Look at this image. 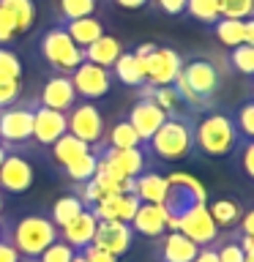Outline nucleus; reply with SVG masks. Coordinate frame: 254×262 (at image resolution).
<instances>
[{
  "instance_id": "obj_30",
  "label": "nucleus",
  "mask_w": 254,
  "mask_h": 262,
  "mask_svg": "<svg viewBox=\"0 0 254 262\" xmlns=\"http://www.w3.org/2000/svg\"><path fill=\"white\" fill-rule=\"evenodd\" d=\"M101 142L107 147H142V139H139V134L134 131V126L123 118L118 123H112L110 131H104V139Z\"/></svg>"
},
{
  "instance_id": "obj_20",
  "label": "nucleus",
  "mask_w": 254,
  "mask_h": 262,
  "mask_svg": "<svg viewBox=\"0 0 254 262\" xmlns=\"http://www.w3.org/2000/svg\"><path fill=\"white\" fill-rule=\"evenodd\" d=\"M139 208V196L137 194H110L101 202H96L93 210L96 219H115V221H129L134 219V213Z\"/></svg>"
},
{
  "instance_id": "obj_19",
  "label": "nucleus",
  "mask_w": 254,
  "mask_h": 262,
  "mask_svg": "<svg viewBox=\"0 0 254 262\" xmlns=\"http://www.w3.org/2000/svg\"><path fill=\"white\" fill-rule=\"evenodd\" d=\"M156 241H159L156 243V257H159V262H194L197 251H200V246L192 243L180 232H164Z\"/></svg>"
},
{
  "instance_id": "obj_26",
  "label": "nucleus",
  "mask_w": 254,
  "mask_h": 262,
  "mask_svg": "<svg viewBox=\"0 0 254 262\" xmlns=\"http://www.w3.org/2000/svg\"><path fill=\"white\" fill-rule=\"evenodd\" d=\"M63 28H66V33H69L71 41H74L79 49L90 47L96 38L104 36V22L98 19L96 14H93V16H82V19H71V22H66Z\"/></svg>"
},
{
  "instance_id": "obj_24",
  "label": "nucleus",
  "mask_w": 254,
  "mask_h": 262,
  "mask_svg": "<svg viewBox=\"0 0 254 262\" xmlns=\"http://www.w3.org/2000/svg\"><path fill=\"white\" fill-rule=\"evenodd\" d=\"M167 175H159L153 169H145L142 175L134 178V194L139 196V202H153L161 205L167 196Z\"/></svg>"
},
{
  "instance_id": "obj_1",
  "label": "nucleus",
  "mask_w": 254,
  "mask_h": 262,
  "mask_svg": "<svg viewBox=\"0 0 254 262\" xmlns=\"http://www.w3.org/2000/svg\"><path fill=\"white\" fill-rule=\"evenodd\" d=\"M219 85H221V71L208 57L183 60V69H180V74L172 82V88L178 90L183 106H192L194 112L210 110L213 98L219 93Z\"/></svg>"
},
{
  "instance_id": "obj_41",
  "label": "nucleus",
  "mask_w": 254,
  "mask_h": 262,
  "mask_svg": "<svg viewBox=\"0 0 254 262\" xmlns=\"http://www.w3.org/2000/svg\"><path fill=\"white\" fill-rule=\"evenodd\" d=\"M238 150H241V169L254 180V139H243Z\"/></svg>"
},
{
  "instance_id": "obj_14",
  "label": "nucleus",
  "mask_w": 254,
  "mask_h": 262,
  "mask_svg": "<svg viewBox=\"0 0 254 262\" xmlns=\"http://www.w3.org/2000/svg\"><path fill=\"white\" fill-rule=\"evenodd\" d=\"M126 120L134 126V131L139 134V139H142V145H147L151 137L159 131V126L167 120V112H164L153 98H137V101L131 104Z\"/></svg>"
},
{
  "instance_id": "obj_22",
  "label": "nucleus",
  "mask_w": 254,
  "mask_h": 262,
  "mask_svg": "<svg viewBox=\"0 0 254 262\" xmlns=\"http://www.w3.org/2000/svg\"><path fill=\"white\" fill-rule=\"evenodd\" d=\"M112 77L120 82V85H129V88H142L147 85L145 79V63L139 60L134 52H120V57L112 63Z\"/></svg>"
},
{
  "instance_id": "obj_12",
  "label": "nucleus",
  "mask_w": 254,
  "mask_h": 262,
  "mask_svg": "<svg viewBox=\"0 0 254 262\" xmlns=\"http://www.w3.org/2000/svg\"><path fill=\"white\" fill-rule=\"evenodd\" d=\"M33 186V164L19 153H6L0 164V194H25Z\"/></svg>"
},
{
  "instance_id": "obj_42",
  "label": "nucleus",
  "mask_w": 254,
  "mask_h": 262,
  "mask_svg": "<svg viewBox=\"0 0 254 262\" xmlns=\"http://www.w3.org/2000/svg\"><path fill=\"white\" fill-rule=\"evenodd\" d=\"M14 38H19V36H16V28H14L11 16L0 8V47H8Z\"/></svg>"
},
{
  "instance_id": "obj_18",
  "label": "nucleus",
  "mask_w": 254,
  "mask_h": 262,
  "mask_svg": "<svg viewBox=\"0 0 254 262\" xmlns=\"http://www.w3.org/2000/svg\"><path fill=\"white\" fill-rule=\"evenodd\" d=\"M96 224H98L96 213L90 210V208H85L74 221H69V224H66L63 229H57V237H60L63 243H69L74 251H82L85 246L93 243Z\"/></svg>"
},
{
  "instance_id": "obj_28",
  "label": "nucleus",
  "mask_w": 254,
  "mask_h": 262,
  "mask_svg": "<svg viewBox=\"0 0 254 262\" xmlns=\"http://www.w3.org/2000/svg\"><path fill=\"white\" fill-rule=\"evenodd\" d=\"M210 246L216 249L219 262H243L246 259V251L241 246V232H238V229H224V232H219V237Z\"/></svg>"
},
{
  "instance_id": "obj_32",
  "label": "nucleus",
  "mask_w": 254,
  "mask_h": 262,
  "mask_svg": "<svg viewBox=\"0 0 254 262\" xmlns=\"http://www.w3.org/2000/svg\"><path fill=\"white\" fill-rule=\"evenodd\" d=\"M210 28H213V36L219 38V44H224L229 49L243 44V19H227V16H219Z\"/></svg>"
},
{
  "instance_id": "obj_48",
  "label": "nucleus",
  "mask_w": 254,
  "mask_h": 262,
  "mask_svg": "<svg viewBox=\"0 0 254 262\" xmlns=\"http://www.w3.org/2000/svg\"><path fill=\"white\" fill-rule=\"evenodd\" d=\"M243 44L254 47V16H249V19H243Z\"/></svg>"
},
{
  "instance_id": "obj_27",
  "label": "nucleus",
  "mask_w": 254,
  "mask_h": 262,
  "mask_svg": "<svg viewBox=\"0 0 254 262\" xmlns=\"http://www.w3.org/2000/svg\"><path fill=\"white\" fill-rule=\"evenodd\" d=\"M49 147H52V161L57 164V167H66V164H71L74 159L90 153V145L82 142V139H77L74 134H69V131H66V134L57 139L55 145H49Z\"/></svg>"
},
{
  "instance_id": "obj_11",
  "label": "nucleus",
  "mask_w": 254,
  "mask_h": 262,
  "mask_svg": "<svg viewBox=\"0 0 254 262\" xmlns=\"http://www.w3.org/2000/svg\"><path fill=\"white\" fill-rule=\"evenodd\" d=\"M175 232L186 235L188 241L202 249V246H210L213 241H216L221 229L216 227V221L210 219V213H208V208H205V202H202V205H194L186 216H180Z\"/></svg>"
},
{
  "instance_id": "obj_29",
  "label": "nucleus",
  "mask_w": 254,
  "mask_h": 262,
  "mask_svg": "<svg viewBox=\"0 0 254 262\" xmlns=\"http://www.w3.org/2000/svg\"><path fill=\"white\" fill-rule=\"evenodd\" d=\"M82 210H85V202H82L77 194H63V196H57L52 210H49V221H52L57 229H63L69 221L77 219Z\"/></svg>"
},
{
  "instance_id": "obj_4",
  "label": "nucleus",
  "mask_w": 254,
  "mask_h": 262,
  "mask_svg": "<svg viewBox=\"0 0 254 262\" xmlns=\"http://www.w3.org/2000/svg\"><path fill=\"white\" fill-rule=\"evenodd\" d=\"M3 241H8L19 251V257L36 259L49 243L57 241V227L49 221V216L41 213H28V216L8 221L6 219V229H3Z\"/></svg>"
},
{
  "instance_id": "obj_34",
  "label": "nucleus",
  "mask_w": 254,
  "mask_h": 262,
  "mask_svg": "<svg viewBox=\"0 0 254 262\" xmlns=\"http://www.w3.org/2000/svg\"><path fill=\"white\" fill-rule=\"evenodd\" d=\"M186 14L202 25H213L219 19V0H186Z\"/></svg>"
},
{
  "instance_id": "obj_5",
  "label": "nucleus",
  "mask_w": 254,
  "mask_h": 262,
  "mask_svg": "<svg viewBox=\"0 0 254 262\" xmlns=\"http://www.w3.org/2000/svg\"><path fill=\"white\" fill-rule=\"evenodd\" d=\"M167 196H164V210H167V229L175 232L180 216H186L194 205L208 202V191L194 175L186 172H170L167 175Z\"/></svg>"
},
{
  "instance_id": "obj_51",
  "label": "nucleus",
  "mask_w": 254,
  "mask_h": 262,
  "mask_svg": "<svg viewBox=\"0 0 254 262\" xmlns=\"http://www.w3.org/2000/svg\"><path fill=\"white\" fill-rule=\"evenodd\" d=\"M71 262H88V259H85V254H82V251H74V257H71Z\"/></svg>"
},
{
  "instance_id": "obj_9",
  "label": "nucleus",
  "mask_w": 254,
  "mask_h": 262,
  "mask_svg": "<svg viewBox=\"0 0 254 262\" xmlns=\"http://www.w3.org/2000/svg\"><path fill=\"white\" fill-rule=\"evenodd\" d=\"M66 118H69V134H74L82 142H88L90 147L104 139L107 126H104V118L93 101H77L66 112Z\"/></svg>"
},
{
  "instance_id": "obj_57",
  "label": "nucleus",
  "mask_w": 254,
  "mask_h": 262,
  "mask_svg": "<svg viewBox=\"0 0 254 262\" xmlns=\"http://www.w3.org/2000/svg\"><path fill=\"white\" fill-rule=\"evenodd\" d=\"M251 101H254V85H251Z\"/></svg>"
},
{
  "instance_id": "obj_3",
  "label": "nucleus",
  "mask_w": 254,
  "mask_h": 262,
  "mask_svg": "<svg viewBox=\"0 0 254 262\" xmlns=\"http://www.w3.org/2000/svg\"><path fill=\"white\" fill-rule=\"evenodd\" d=\"M194 115L188 112H172L159 126V131L151 137V153L161 161H183L194 150Z\"/></svg>"
},
{
  "instance_id": "obj_56",
  "label": "nucleus",
  "mask_w": 254,
  "mask_h": 262,
  "mask_svg": "<svg viewBox=\"0 0 254 262\" xmlns=\"http://www.w3.org/2000/svg\"><path fill=\"white\" fill-rule=\"evenodd\" d=\"M0 216H3V196H0Z\"/></svg>"
},
{
  "instance_id": "obj_54",
  "label": "nucleus",
  "mask_w": 254,
  "mask_h": 262,
  "mask_svg": "<svg viewBox=\"0 0 254 262\" xmlns=\"http://www.w3.org/2000/svg\"><path fill=\"white\" fill-rule=\"evenodd\" d=\"M243 262H254V254H246V259Z\"/></svg>"
},
{
  "instance_id": "obj_50",
  "label": "nucleus",
  "mask_w": 254,
  "mask_h": 262,
  "mask_svg": "<svg viewBox=\"0 0 254 262\" xmlns=\"http://www.w3.org/2000/svg\"><path fill=\"white\" fill-rule=\"evenodd\" d=\"M238 232H241V229H238ZM241 246H243L246 254H254V235H243L241 232Z\"/></svg>"
},
{
  "instance_id": "obj_8",
  "label": "nucleus",
  "mask_w": 254,
  "mask_h": 262,
  "mask_svg": "<svg viewBox=\"0 0 254 262\" xmlns=\"http://www.w3.org/2000/svg\"><path fill=\"white\" fill-rule=\"evenodd\" d=\"M74 90H77V98L82 101H96V98H104L112 88V69H104V66H96V63H88L82 60L77 69L69 74Z\"/></svg>"
},
{
  "instance_id": "obj_47",
  "label": "nucleus",
  "mask_w": 254,
  "mask_h": 262,
  "mask_svg": "<svg viewBox=\"0 0 254 262\" xmlns=\"http://www.w3.org/2000/svg\"><path fill=\"white\" fill-rule=\"evenodd\" d=\"M194 262H219V257H216V249H213V246H202V249L197 251Z\"/></svg>"
},
{
  "instance_id": "obj_23",
  "label": "nucleus",
  "mask_w": 254,
  "mask_h": 262,
  "mask_svg": "<svg viewBox=\"0 0 254 262\" xmlns=\"http://www.w3.org/2000/svg\"><path fill=\"white\" fill-rule=\"evenodd\" d=\"M123 52V44H120V38H115V36H104L101 38H96L90 47L82 49V57H85L88 63H96V66H104V69H112V63L120 57Z\"/></svg>"
},
{
  "instance_id": "obj_6",
  "label": "nucleus",
  "mask_w": 254,
  "mask_h": 262,
  "mask_svg": "<svg viewBox=\"0 0 254 262\" xmlns=\"http://www.w3.org/2000/svg\"><path fill=\"white\" fill-rule=\"evenodd\" d=\"M38 55L55 74H66V77L85 60L82 49L71 41L63 25H52L38 36Z\"/></svg>"
},
{
  "instance_id": "obj_13",
  "label": "nucleus",
  "mask_w": 254,
  "mask_h": 262,
  "mask_svg": "<svg viewBox=\"0 0 254 262\" xmlns=\"http://www.w3.org/2000/svg\"><path fill=\"white\" fill-rule=\"evenodd\" d=\"M131 241H134V229L126 221H115V219H98L96 224V235H93V246L115 254H126L131 249Z\"/></svg>"
},
{
  "instance_id": "obj_43",
  "label": "nucleus",
  "mask_w": 254,
  "mask_h": 262,
  "mask_svg": "<svg viewBox=\"0 0 254 262\" xmlns=\"http://www.w3.org/2000/svg\"><path fill=\"white\" fill-rule=\"evenodd\" d=\"M82 254H85L88 262H118V257H115V254L98 249V246H93V243L85 246V249H82Z\"/></svg>"
},
{
  "instance_id": "obj_49",
  "label": "nucleus",
  "mask_w": 254,
  "mask_h": 262,
  "mask_svg": "<svg viewBox=\"0 0 254 262\" xmlns=\"http://www.w3.org/2000/svg\"><path fill=\"white\" fill-rule=\"evenodd\" d=\"M120 8H131V11H137V8H145L147 0H115Z\"/></svg>"
},
{
  "instance_id": "obj_2",
  "label": "nucleus",
  "mask_w": 254,
  "mask_h": 262,
  "mask_svg": "<svg viewBox=\"0 0 254 262\" xmlns=\"http://www.w3.org/2000/svg\"><path fill=\"white\" fill-rule=\"evenodd\" d=\"M243 142L232 115L227 112H205L194 123V150L208 159H227Z\"/></svg>"
},
{
  "instance_id": "obj_16",
  "label": "nucleus",
  "mask_w": 254,
  "mask_h": 262,
  "mask_svg": "<svg viewBox=\"0 0 254 262\" xmlns=\"http://www.w3.org/2000/svg\"><path fill=\"white\" fill-rule=\"evenodd\" d=\"M36 98H38L41 106L69 112L71 106L77 104V90H74L71 79L66 77V74H55V77H49L44 85H41V93Z\"/></svg>"
},
{
  "instance_id": "obj_52",
  "label": "nucleus",
  "mask_w": 254,
  "mask_h": 262,
  "mask_svg": "<svg viewBox=\"0 0 254 262\" xmlns=\"http://www.w3.org/2000/svg\"><path fill=\"white\" fill-rule=\"evenodd\" d=\"M8 150H11V147H6L3 142H0V164H3V159H6V153H8Z\"/></svg>"
},
{
  "instance_id": "obj_37",
  "label": "nucleus",
  "mask_w": 254,
  "mask_h": 262,
  "mask_svg": "<svg viewBox=\"0 0 254 262\" xmlns=\"http://www.w3.org/2000/svg\"><path fill=\"white\" fill-rule=\"evenodd\" d=\"M232 120H235V126H238L243 139H254V101L251 98H246V101L238 106Z\"/></svg>"
},
{
  "instance_id": "obj_40",
  "label": "nucleus",
  "mask_w": 254,
  "mask_h": 262,
  "mask_svg": "<svg viewBox=\"0 0 254 262\" xmlns=\"http://www.w3.org/2000/svg\"><path fill=\"white\" fill-rule=\"evenodd\" d=\"M22 98V79H0V110Z\"/></svg>"
},
{
  "instance_id": "obj_45",
  "label": "nucleus",
  "mask_w": 254,
  "mask_h": 262,
  "mask_svg": "<svg viewBox=\"0 0 254 262\" xmlns=\"http://www.w3.org/2000/svg\"><path fill=\"white\" fill-rule=\"evenodd\" d=\"M0 262H19V251L8 241H0Z\"/></svg>"
},
{
  "instance_id": "obj_38",
  "label": "nucleus",
  "mask_w": 254,
  "mask_h": 262,
  "mask_svg": "<svg viewBox=\"0 0 254 262\" xmlns=\"http://www.w3.org/2000/svg\"><path fill=\"white\" fill-rule=\"evenodd\" d=\"M0 79H22V60L11 47H0Z\"/></svg>"
},
{
  "instance_id": "obj_36",
  "label": "nucleus",
  "mask_w": 254,
  "mask_h": 262,
  "mask_svg": "<svg viewBox=\"0 0 254 262\" xmlns=\"http://www.w3.org/2000/svg\"><path fill=\"white\" fill-rule=\"evenodd\" d=\"M219 16L249 19V16H254V0H219Z\"/></svg>"
},
{
  "instance_id": "obj_7",
  "label": "nucleus",
  "mask_w": 254,
  "mask_h": 262,
  "mask_svg": "<svg viewBox=\"0 0 254 262\" xmlns=\"http://www.w3.org/2000/svg\"><path fill=\"white\" fill-rule=\"evenodd\" d=\"M38 98H19L11 106L0 110V142L6 147H16L33 139V115H36Z\"/></svg>"
},
{
  "instance_id": "obj_53",
  "label": "nucleus",
  "mask_w": 254,
  "mask_h": 262,
  "mask_svg": "<svg viewBox=\"0 0 254 262\" xmlns=\"http://www.w3.org/2000/svg\"><path fill=\"white\" fill-rule=\"evenodd\" d=\"M3 229H6V219H0V241H3Z\"/></svg>"
},
{
  "instance_id": "obj_46",
  "label": "nucleus",
  "mask_w": 254,
  "mask_h": 262,
  "mask_svg": "<svg viewBox=\"0 0 254 262\" xmlns=\"http://www.w3.org/2000/svg\"><path fill=\"white\" fill-rule=\"evenodd\" d=\"M238 229H241L243 235H254V208L243 213V219H241V224H238Z\"/></svg>"
},
{
  "instance_id": "obj_35",
  "label": "nucleus",
  "mask_w": 254,
  "mask_h": 262,
  "mask_svg": "<svg viewBox=\"0 0 254 262\" xmlns=\"http://www.w3.org/2000/svg\"><path fill=\"white\" fill-rule=\"evenodd\" d=\"M229 63L238 74H246V77H254V47L249 44H238L229 52Z\"/></svg>"
},
{
  "instance_id": "obj_31",
  "label": "nucleus",
  "mask_w": 254,
  "mask_h": 262,
  "mask_svg": "<svg viewBox=\"0 0 254 262\" xmlns=\"http://www.w3.org/2000/svg\"><path fill=\"white\" fill-rule=\"evenodd\" d=\"M96 167H98V156L90 150V153H85V156H79V159H74L71 164L60 167V172L71 180V183L79 186V183H88V180L96 175Z\"/></svg>"
},
{
  "instance_id": "obj_44",
  "label": "nucleus",
  "mask_w": 254,
  "mask_h": 262,
  "mask_svg": "<svg viewBox=\"0 0 254 262\" xmlns=\"http://www.w3.org/2000/svg\"><path fill=\"white\" fill-rule=\"evenodd\" d=\"M156 3H159L164 14H172V16L186 14V0H156Z\"/></svg>"
},
{
  "instance_id": "obj_10",
  "label": "nucleus",
  "mask_w": 254,
  "mask_h": 262,
  "mask_svg": "<svg viewBox=\"0 0 254 262\" xmlns=\"http://www.w3.org/2000/svg\"><path fill=\"white\" fill-rule=\"evenodd\" d=\"M145 63V79L147 85H172L175 77L183 69V57L170 47H159L156 44L151 49V55L142 57Z\"/></svg>"
},
{
  "instance_id": "obj_21",
  "label": "nucleus",
  "mask_w": 254,
  "mask_h": 262,
  "mask_svg": "<svg viewBox=\"0 0 254 262\" xmlns=\"http://www.w3.org/2000/svg\"><path fill=\"white\" fill-rule=\"evenodd\" d=\"M205 208H208L210 219L216 221V227L224 232V229H238L243 219V205L232 200V196H219V200H210L205 202Z\"/></svg>"
},
{
  "instance_id": "obj_15",
  "label": "nucleus",
  "mask_w": 254,
  "mask_h": 262,
  "mask_svg": "<svg viewBox=\"0 0 254 262\" xmlns=\"http://www.w3.org/2000/svg\"><path fill=\"white\" fill-rule=\"evenodd\" d=\"M69 131V118L60 110H49V106H36L33 115V142L41 147H49Z\"/></svg>"
},
{
  "instance_id": "obj_17",
  "label": "nucleus",
  "mask_w": 254,
  "mask_h": 262,
  "mask_svg": "<svg viewBox=\"0 0 254 262\" xmlns=\"http://www.w3.org/2000/svg\"><path fill=\"white\" fill-rule=\"evenodd\" d=\"M129 224H131V229H134V235L156 241L159 235L167 232V210H164V205L139 202L134 219H131Z\"/></svg>"
},
{
  "instance_id": "obj_39",
  "label": "nucleus",
  "mask_w": 254,
  "mask_h": 262,
  "mask_svg": "<svg viewBox=\"0 0 254 262\" xmlns=\"http://www.w3.org/2000/svg\"><path fill=\"white\" fill-rule=\"evenodd\" d=\"M71 257H74V249L69 243H63L60 237H57L55 243H49L44 251L36 257V262H71Z\"/></svg>"
},
{
  "instance_id": "obj_25",
  "label": "nucleus",
  "mask_w": 254,
  "mask_h": 262,
  "mask_svg": "<svg viewBox=\"0 0 254 262\" xmlns=\"http://www.w3.org/2000/svg\"><path fill=\"white\" fill-rule=\"evenodd\" d=\"M0 8L11 16V22L16 28V36H25V33L33 30L36 16H38L36 0H0Z\"/></svg>"
},
{
  "instance_id": "obj_55",
  "label": "nucleus",
  "mask_w": 254,
  "mask_h": 262,
  "mask_svg": "<svg viewBox=\"0 0 254 262\" xmlns=\"http://www.w3.org/2000/svg\"><path fill=\"white\" fill-rule=\"evenodd\" d=\"M19 262H36V259H28V257H19Z\"/></svg>"
},
{
  "instance_id": "obj_33",
  "label": "nucleus",
  "mask_w": 254,
  "mask_h": 262,
  "mask_svg": "<svg viewBox=\"0 0 254 262\" xmlns=\"http://www.w3.org/2000/svg\"><path fill=\"white\" fill-rule=\"evenodd\" d=\"M96 8H98V0H57V11H60V22L57 25L82 19V16H93Z\"/></svg>"
}]
</instances>
